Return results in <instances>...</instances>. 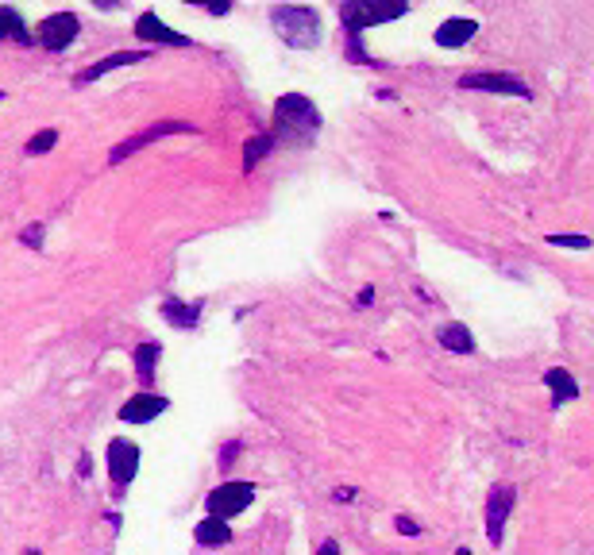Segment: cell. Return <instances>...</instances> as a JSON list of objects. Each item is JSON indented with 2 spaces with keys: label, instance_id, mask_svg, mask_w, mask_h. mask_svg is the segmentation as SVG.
<instances>
[{
  "label": "cell",
  "instance_id": "7402d4cb",
  "mask_svg": "<svg viewBox=\"0 0 594 555\" xmlns=\"http://www.w3.org/2000/svg\"><path fill=\"white\" fill-rule=\"evenodd\" d=\"M548 243H556V247H575V251H587V247H594L587 236H548Z\"/></svg>",
  "mask_w": 594,
  "mask_h": 555
},
{
  "label": "cell",
  "instance_id": "4316f807",
  "mask_svg": "<svg viewBox=\"0 0 594 555\" xmlns=\"http://www.w3.org/2000/svg\"><path fill=\"white\" fill-rule=\"evenodd\" d=\"M78 475H81V478L89 475V455H81V459H78Z\"/></svg>",
  "mask_w": 594,
  "mask_h": 555
},
{
  "label": "cell",
  "instance_id": "9a60e30c",
  "mask_svg": "<svg viewBox=\"0 0 594 555\" xmlns=\"http://www.w3.org/2000/svg\"><path fill=\"white\" fill-rule=\"evenodd\" d=\"M544 386L552 390V409H560V405L579 397V382H575V374H567L564 367L544 370Z\"/></svg>",
  "mask_w": 594,
  "mask_h": 555
},
{
  "label": "cell",
  "instance_id": "d6986e66",
  "mask_svg": "<svg viewBox=\"0 0 594 555\" xmlns=\"http://www.w3.org/2000/svg\"><path fill=\"white\" fill-rule=\"evenodd\" d=\"M436 336H440V347H448V351H456V355H471V351H475V336H471L467 324H444Z\"/></svg>",
  "mask_w": 594,
  "mask_h": 555
},
{
  "label": "cell",
  "instance_id": "7c38bea8",
  "mask_svg": "<svg viewBox=\"0 0 594 555\" xmlns=\"http://www.w3.org/2000/svg\"><path fill=\"white\" fill-rule=\"evenodd\" d=\"M475 31H479V24H475L471 16L444 20V24L436 27V47H444V51H459V47H467V43L475 39Z\"/></svg>",
  "mask_w": 594,
  "mask_h": 555
},
{
  "label": "cell",
  "instance_id": "5b68a950",
  "mask_svg": "<svg viewBox=\"0 0 594 555\" xmlns=\"http://www.w3.org/2000/svg\"><path fill=\"white\" fill-rule=\"evenodd\" d=\"M139 463H143L139 444L124 440V436H112L108 440V478H112L116 490H128L132 486L135 475H139Z\"/></svg>",
  "mask_w": 594,
  "mask_h": 555
},
{
  "label": "cell",
  "instance_id": "5bb4252c",
  "mask_svg": "<svg viewBox=\"0 0 594 555\" xmlns=\"http://www.w3.org/2000/svg\"><path fill=\"white\" fill-rule=\"evenodd\" d=\"M159 359H162L159 340H143V344L135 347V378H139L143 390H151V382H155V374H159Z\"/></svg>",
  "mask_w": 594,
  "mask_h": 555
},
{
  "label": "cell",
  "instance_id": "e0dca14e",
  "mask_svg": "<svg viewBox=\"0 0 594 555\" xmlns=\"http://www.w3.org/2000/svg\"><path fill=\"white\" fill-rule=\"evenodd\" d=\"M0 39H16V43H24V47L35 43V35L27 31L24 16H20L12 4H4V8H0Z\"/></svg>",
  "mask_w": 594,
  "mask_h": 555
},
{
  "label": "cell",
  "instance_id": "3957f363",
  "mask_svg": "<svg viewBox=\"0 0 594 555\" xmlns=\"http://www.w3.org/2000/svg\"><path fill=\"white\" fill-rule=\"evenodd\" d=\"M398 16H405V4H375V0H344L340 4V24L348 31V39L375 24H390Z\"/></svg>",
  "mask_w": 594,
  "mask_h": 555
},
{
  "label": "cell",
  "instance_id": "484cf974",
  "mask_svg": "<svg viewBox=\"0 0 594 555\" xmlns=\"http://www.w3.org/2000/svg\"><path fill=\"white\" fill-rule=\"evenodd\" d=\"M351 498H355V490H348V486H344V490H336V502H351Z\"/></svg>",
  "mask_w": 594,
  "mask_h": 555
},
{
  "label": "cell",
  "instance_id": "277c9868",
  "mask_svg": "<svg viewBox=\"0 0 594 555\" xmlns=\"http://www.w3.org/2000/svg\"><path fill=\"white\" fill-rule=\"evenodd\" d=\"M255 482H247V478H236V482H220L213 494L205 498V509H209V517L216 521H228V517H236L243 513L247 505L255 502Z\"/></svg>",
  "mask_w": 594,
  "mask_h": 555
},
{
  "label": "cell",
  "instance_id": "6da1fadb",
  "mask_svg": "<svg viewBox=\"0 0 594 555\" xmlns=\"http://www.w3.org/2000/svg\"><path fill=\"white\" fill-rule=\"evenodd\" d=\"M321 132V112L305 93H286L270 112V139L274 147H309Z\"/></svg>",
  "mask_w": 594,
  "mask_h": 555
},
{
  "label": "cell",
  "instance_id": "9c48e42d",
  "mask_svg": "<svg viewBox=\"0 0 594 555\" xmlns=\"http://www.w3.org/2000/svg\"><path fill=\"white\" fill-rule=\"evenodd\" d=\"M513 505H517V490L506 486V482H498V486L486 494V536H490L494 548H498L502 536H506V521H510Z\"/></svg>",
  "mask_w": 594,
  "mask_h": 555
},
{
  "label": "cell",
  "instance_id": "ba28073f",
  "mask_svg": "<svg viewBox=\"0 0 594 555\" xmlns=\"http://www.w3.org/2000/svg\"><path fill=\"white\" fill-rule=\"evenodd\" d=\"M78 31H81V20L74 16V12H54V16H47V20L39 24L35 43H39V47H47L51 54H62L66 47H74Z\"/></svg>",
  "mask_w": 594,
  "mask_h": 555
},
{
  "label": "cell",
  "instance_id": "52a82bcc",
  "mask_svg": "<svg viewBox=\"0 0 594 555\" xmlns=\"http://www.w3.org/2000/svg\"><path fill=\"white\" fill-rule=\"evenodd\" d=\"M162 135H197V128L193 124H186V120H159V124H151V128H143V132H135L132 139H124V143H116L112 147V155H108V162L116 166V162H124L128 155H135L139 147H147V143H155V139H162Z\"/></svg>",
  "mask_w": 594,
  "mask_h": 555
},
{
  "label": "cell",
  "instance_id": "d4e9b609",
  "mask_svg": "<svg viewBox=\"0 0 594 555\" xmlns=\"http://www.w3.org/2000/svg\"><path fill=\"white\" fill-rule=\"evenodd\" d=\"M317 555H340V544L336 540H324L321 548H317Z\"/></svg>",
  "mask_w": 594,
  "mask_h": 555
},
{
  "label": "cell",
  "instance_id": "cb8c5ba5",
  "mask_svg": "<svg viewBox=\"0 0 594 555\" xmlns=\"http://www.w3.org/2000/svg\"><path fill=\"white\" fill-rule=\"evenodd\" d=\"M394 525H398V532H402V536H417V525H413V521H409V517H398V521H394Z\"/></svg>",
  "mask_w": 594,
  "mask_h": 555
},
{
  "label": "cell",
  "instance_id": "44dd1931",
  "mask_svg": "<svg viewBox=\"0 0 594 555\" xmlns=\"http://www.w3.org/2000/svg\"><path fill=\"white\" fill-rule=\"evenodd\" d=\"M54 143H58V132H54V128H43V132H35L27 139L24 155H47V151H54Z\"/></svg>",
  "mask_w": 594,
  "mask_h": 555
},
{
  "label": "cell",
  "instance_id": "2e32d148",
  "mask_svg": "<svg viewBox=\"0 0 594 555\" xmlns=\"http://www.w3.org/2000/svg\"><path fill=\"white\" fill-rule=\"evenodd\" d=\"M201 309H205L201 301H197V305H186V301H178V297H166V301H162V320L174 324V328H182V332H189V328H197Z\"/></svg>",
  "mask_w": 594,
  "mask_h": 555
},
{
  "label": "cell",
  "instance_id": "7a4b0ae2",
  "mask_svg": "<svg viewBox=\"0 0 594 555\" xmlns=\"http://www.w3.org/2000/svg\"><path fill=\"white\" fill-rule=\"evenodd\" d=\"M270 24L278 31V39L286 47H294V51L321 47V12L309 8V4H278V8H270Z\"/></svg>",
  "mask_w": 594,
  "mask_h": 555
},
{
  "label": "cell",
  "instance_id": "4fadbf2b",
  "mask_svg": "<svg viewBox=\"0 0 594 555\" xmlns=\"http://www.w3.org/2000/svg\"><path fill=\"white\" fill-rule=\"evenodd\" d=\"M151 58V51L143 47V51H116V54H105L101 62H93L89 70H81V78L78 81H101L105 74H112V70H124V66H135V62H147Z\"/></svg>",
  "mask_w": 594,
  "mask_h": 555
},
{
  "label": "cell",
  "instance_id": "ac0fdd59",
  "mask_svg": "<svg viewBox=\"0 0 594 555\" xmlns=\"http://www.w3.org/2000/svg\"><path fill=\"white\" fill-rule=\"evenodd\" d=\"M197 544H205V548H228L232 544V525H224V521H216V517H205L197 529Z\"/></svg>",
  "mask_w": 594,
  "mask_h": 555
},
{
  "label": "cell",
  "instance_id": "8fae6325",
  "mask_svg": "<svg viewBox=\"0 0 594 555\" xmlns=\"http://www.w3.org/2000/svg\"><path fill=\"white\" fill-rule=\"evenodd\" d=\"M135 35L143 39V43H151V47H193V39L182 35V31H170V27L159 20V12H143L139 20H135Z\"/></svg>",
  "mask_w": 594,
  "mask_h": 555
},
{
  "label": "cell",
  "instance_id": "f546056e",
  "mask_svg": "<svg viewBox=\"0 0 594 555\" xmlns=\"http://www.w3.org/2000/svg\"><path fill=\"white\" fill-rule=\"evenodd\" d=\"M0 101H4V89H0Z\"/></svg>",
  "mask_w": 594,
  "mask_h": 555
},
{
  "label": "cell",
  "instance_id": "f1b7e54d",
  "mask_svg": "<svg viewBox=\"0 0 594 555\" xmlns=\"http://www.w3.org/2000/svg\"><path fill=\"white\" fill-rule=\"evenodd\" d=\"M24 555H43V552H35V548H31V552H24Z\"/></svg>",
  "mask_w": 594,
  "mask_h": 555
},
{
  "label": "cell",
  "instance_id": "8992f818",
  "mask_svg": "<svg viewBox=\"0 0 594 555\" xmlns=\"http://www.w3.org/2000/svg\"><path fill=\"white\" fill-rule=\"evenodd\" d=\"M459 89H475V93H494V97H521L529 101L533 89L513 74H498V70H475V74H463L459 78Z\"/></svg>",
  "mask_w": 594,
  "mask_h": 555
},
{
  "label": "cell",
  "instance_id": "83f0119b",
  "mask_svg": "<svg viewBox=\"0 0 594 555\" xmlns=\"http://www.w3.org/2000/svg\"><path fill=\"white\" fill-rule=\"evenodd\" d=\"M456 555H471V552H467V548H459V552Z\"/></svg>",
  "mask_w": 594,
  "mask_h": 555
},
{
  "label": "cell",
  "instance_id": "603a6c76",
  "mask_svg": "<svg viewBox=\"0 0 594 555\" xmlns=\"http://www.w3.org/2000/svg\"><path fill=\"white\" fill-rule=\"evenodd\" d=\"M20 239H24L27 247H43V224H31V228H24Z\"/></svg>",
  "mask_w": 594,
  "mask_h": 555
},
{
  "label": "cell",
  "instance_id": "30bf717a",
  "mask_svg": "<svg viewBox=\"0 0 594 555\" xmlns=\"http://www.w3.org/2000/svg\"><path fill=\"white\" fill-rule=\"evenodd\" d=\"M170 409V397L151 394V390H139L120 405V421L124 424H151L155 417H162Z\"/></svg>",
  "mask_w": 594,
  "mask_h": 555
},
{
  "label": "cell",
  "instance_id": "ffe728a7",
  "mask_svg": "<svg viewBox=\"0 0 594 555\" xmlns=\"http://www.w3.org/2000/svg\"><path fill=\"white\" fill-rule=\"evenodd\" d=\"M270 151H274V139H270V132H259L251 135L247 143H243V174H251L259 162L267 159Z\"/></svg>",
  "mask_w": 594,
  "mask_h": 555
}]
</instances>
